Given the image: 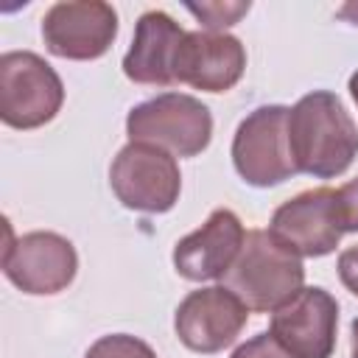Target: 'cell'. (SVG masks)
<instances>
[{
  "mask_svg": "<svg viewBox=\"0 0 358 358\" xmlns=\"http://www.w3.org/2000/svg\"><path fill=\"white\" fill-rule=\"evenodd\" d=\"M288 145L296 173L336 179L358 157V126L336 92L313 90L288 112Z\"/></svg>",
  "mask_w": 358,
  "mask_h": 358,
  "instance_id": "obj_1",
  "label": "cell"
},
{
  "mask_svg": "<svg viewBox=\"0 0 358 358\" xmlns=\"http://www.w3.org/2000/svg\"><path fill=\"white\" fill-rule=\"evenodd\" d=\"M302 282V257L282 249L268 229L246 232L241 255L224 277V285L255 313H274L305 288Z\"/></svg>",
  "mask_w": 358,
  "mask_h": 358,
  "instance_id": "obj_2",
  "label": "cell"
},
{
  "mask_svg": "<svg viewBox=\"0 0 358 358\" xmlns=\"http://www.w3.org/2000/svg\"><path fill=\"white\" fill-rule=\"evenodd\" d=\"M129 143H148L173 157H196L213 140L210 109L187 92H162L129 109Z\"/></svg>",
  "mask_w": 358,
  "mask_h": 358,
  "instance_id": "obj_3",
  "label": "cell"
},
{
  "mask_svg": "<svg viewBox=\"0 0 358 358\" xmlns=\"http://www.w3.org/2000/svg\"><path fill=\"white\" fill-rule=\"evenodd\" d=\"M64 103L59 73L34 50H8L0 56V120L11 129H39L50 123Z\"/></svg>",
  "mask_w": 358,
  "mask_h": 358,
  "instance_id": "obj_4",
  "label": "cell"
},
{
  "mask_svg": "<svg viewBox=\"0 0 358 358\" xmlns=\"http://www.w3.org/2000/svg\"><path fill=\"white\" fill-rule=\"evenodd\" d=\"M288 106L266 103L252 109L235 129L232 165L252 187H274L296 173L288 145Z\"/></svg>",
  "mask_w": 358,
  "mask_h": 358,
  "instance_id": "obj_5",
  "label": "cell"
},
{
  "mask_svg": "<svg viewBox=\"0 0 358 358\" xmlns=\"http://www.w3.org/2000/svg\"><path fill=\"white\" fill-rule=\"evenodd\" d=\"M109 185L129 210L168 213L179 201L182 173L173 154L148 143H126L112 159Z\"/></svg>",
  "mask_w": 358,
  "mask_h": 358,
  "instance_id": "obj_6",
  "label": "cell"
},
{
  "mask_svg": "<svg viewBox=\"0 0 358 358\" xmlns=\"http://www.w3.org/2000/svg\"><path fill=\"white\" fill-rule=\"evenodd\" d=\"M78 271L76 246L48 229L25 232L20 238L8 229V243L3 249V274L11 285L31 296H50L64 291Z\"/></svg>",
  "mask_w": 358,
  "mask_h": 358,
  "instance_id": "obj_7",
  "label": "cell"
},
{
  "mask_svg": "<svg viewBox=\"0 0 358 358\" xmlns=\"http://www.w3.org/2000/svg\"><path fill=\"white\" fill-rule=\"evenodd\" d=\"M268 235L296 257L330 255L344 235L338 190L313 187L282 201L271 215Z\"/></svg>",
  "mask_w": 358,
  "mask_h": 358,
  "instance_id": "obj_8",
  "label": "cell"
},
{
  "mask_svg": "<svg viewBox=\"0 0 358 358\" xmlns=\"http://www.w3.org/2000/svg\"><path fill=\"white\" fill-rule=\"evenodd\" d=\"M117 36V11L103 0H62L42 17L45 48L70 62L101 59Z\"/></svg>",
  "mask_w": 358,
  "mask_h": 358,
  "instance_id": "obj_9",
  "label": "cell"
},
{
  "mask_svg": "<svg viewBox=\"0 0 358 358\" xmlns=\"http://www.w3.org/2000/svg\"><path fill=\"white\" fill-rule=\"evenodd\" d=\"M246 322H249V308L227 285H207L190 291L179 302L173 316V330L187 350L213 355L235 344Z\"/></svg>",
  "mask_w": 358,
  "mask_h": 358,
  "instance_id": "obj_10",
  "label": "cell"
},
{
  "mask_svg": "<svg viewBox=\"0 0 358 358\" xmlns=\"http://www.w3.org/2000/svg\"><path fill=\"white\" fill-rule=\"evenodd\" d=\"M338 302L322 285H308L271 313L268 333L294 358H330L336 350Z\"/></svg>",
  "mask_w": 358,
  "mask_h": 358,
  "instance_id": "obj_11",
  "label": "cell"
},
{
  "mask_svg": "<svg viewBox=\"0 0 358 358\" xmlns=\"http://www.w3.org/2000/svg\"><path fill=\"white\" fill-rule=\"evenodd\" d=\"M243 241H246V229L241 218L232 210L218 207L207 215V221L199 229L176 241L173 268L179 277L190 282L224 280L235 257L241 255Z\"/></svg>",
  "mask_w": 358,
  "mask_h": 358,
  "instance_id": "obj_12",
  "label": "cell"
},
{
  "mask_svg": "<svg viewBox=\"0 0 358 358\" xmlns=\"http://www.w3.org/2000/svg\"><path fill=\"white\" fill-rule=\"evenodd\" d=\"M246 70V48L232 34L187 31L176 53V84L201 92L232 90Z\"/></svg>",
  "mask_w": 358,
  "mask_h": 358,
  "instance_id": "obj_13",
  "label": "cell"
},
{
  "mask_svg": "<svg viewBox=\"0 0 358 358\" xmlns=\"http://www.w3.org/2000/svg\"><path fill=\"white\" fill-rule=\"evenodd\" d=\"M185 28L165 11H145L134 25L131 48L123 56V73L134 84L173 87L176 84V53L185 39Z\"/></svg>",
  "mask_w": 358,
  "mask_h": 358,
  "instance_id": "obj_14",
  "label": "cell"
},
{
  "mask_svg": "<svg viewBox=\"0 0 358 358\" xmlns=\"http://www.w3.org/2000/svg\"><path fill=\"white\" fill-rule=\"evenodd\" d=\"M84 358H157L151 344L129 333H109L90 344Z\"/></svg>",
  "mask_w": 358,
  "mask_h": 358,
  "instance_id": "obj_15",
  "label": "cell"
},
{
  "mask_svg": "<svg viewBox=\"0 0 358 358\" xmlns=\"http://www.w3.org/2000/svg\"><path fill=\"white\" fill-rule=\"evenodd\" d=\"M207 31L224 34V28L235 25L243 14H249V3H187L185 6Z\"/></svg>",
  "mask_w": 358,
  "mask_h": 358,
  "instance_id": "obj_16",
  "label": "cell"
},
{
  "mask_svg": "<svg viewBox=\"0 0 358 358\" xmlns=\"http://www.w3.org/2000/svg\"><path fill=\"white\" fill-rule=\"evenodd\" d=\"M232 358H294L271 333H257V336H252L249 341H243L235 352H232Z\"/></svg>",
  "mask_w": 358,
  "mask_h": 358,
  "instance_id": "obj_17",
  "label": "cell"
},
{
  "mask_svg": "<svg viewBox=\"0 0 358 358\" xmlns=\"http://www.w3.org/2000/svg\"><path fill=\"white\" fill-rule=\"evenodd\" d=\"M338 210L344 232H358V176L338 187Z\"/></svg>",
  "mask_w": 358,
  "mask_h": 358,
  "instance_id": "obj_18",
  "label": "cell"
},
{
  "mask_svg": "<svg viewBox=\"0 0 358 358\" xmlns=\"http://www.w3.org/2000/svg\"><path fill=\"white\" fill-rule=\"evenodd\" d=\"M336 268H338V280H341V285H344L350 294L358 296V246L344 249V252L338 255Z\"/></svg>",
  "mask_w": 358,
  "mask_h": 358,
  "instance_id": "obj_19",
  "label": "cell"
},
{
  "mask_svg": "<svg viewBox=\"0 0 358 358\" xmlns=\"http://www.w3.org/2000/svg\"><path fill=\"white\" fill-rule=\"evenodd\" d=\"M338 17L347 20V22H352V25H358V3H344L338 8Z\"/></svg>",
  "mask_w": 358,
  "mask_h": 358,
  "instance_id": "obj_20",
  "label": "cell"
},
{
  "mask_svg": "<svg viewBox=\"0 0 358 358\" xmlns=\"http://www.w3.org/2000/svg\"><path fill=\"white\" fill-rule=\"evenodd\" d=\"M350 355L358 358V319H352L350 324Z\"/></svg>",
  "mask_w": 358,
  "mask_h": 358,
  "instance_id": "obj_21",
  "label": "cell"
},
{
  "mask_svg": "<svg viewBox=\"0 0 358 358\" xmlns=\"http://www.w3.org/2000/svg\"><path fill=\"white\" fill-rule=\"evenodd\" d=\"M350 95H352V101L358 103V70L350 76Z\"/></svg>",
  "mask_w": 358,
  "mask_h": 358,
  "instance_id": "obj_22",
  "label": "cell"
}]
</instances>
